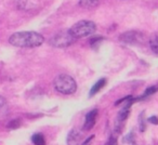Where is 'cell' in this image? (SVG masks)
Returning <instances> with one entry per match:
<instances>
[{
  "instance_id": "obj_1",
  "label": "cell",
  "mask_w": 158,
  "mask_h": 145,
  "mask_svg": "<svg viewBox=\"0 0 158 145\" xmlns=\"http://www.w3.org/2000/svg\"><path fill=\"white\" fill-rule=\"evenodd\" d=\"M44 38L36 31H19L10 36L9 42L19 48H36L44 44Z\"/></svg>"
},
{
  "instance_id": "obj_2",
  "label": "cell",
  "mask_w": 158,
  "mask_h": 145,
  "mask_svg": "<svg viewBox=\"0 0 158 145\" xmlns=\"http://www.w3.org/2000/svg\"><path fill=\"white\" fill-rule=\"evenodd\" d=\"M54 88L57 92L62 94H73L77 90V84L73 77L69 75L62 74L54 79Z\"/></svg>"
},
{
  "instance_id": "obj_3",
  "label": "cell",
  "mask_w": 158,
  "mask_h": 145,
  "mask_svg": "<svg viewBox=\"0 0 158 145\" xmlns=\"http://www.w3.org/2000/svg\"><path fill=\"white\" fill-rule=\"evenodd\" d=\"M97 29V25L92 22V21L88 20H82L77 22L70 27L69 31L75 38H84L87 36L92 35Z\"/></svg>"
},
{
  "instance_id": "obj_4",
  "label": "cell",
  "mask_w": 158,
  "mask_h": 145,
  "mask_svg": "<svg viewBox=\"0 0 158 145\" xmlns=\"http://www.w3.org/2000/svg\"><path fill=\"white\" fill-rule=\"evenodd\" d=\"M76 40V38L70 34L68 31H60L55 35H53L49 40V44L54 48H67L70 44H73Z\"/></svg>"
},
{
  "instance_id": "obj_5",
  "label": "cell",
  "mask_w": 158,
  "mask_h": 145,
  "mask_svg": "<svg viewBox=\"0 0 158 145\" xmlns=\"http://www.w3.org/2000/svg\"><path fill=\"white\" fill-rule=\"evenodd\" d=\"M119 40L123 44H139L145 41V35L139 31H130L121 34L119 36Z\"/></svg>"
},
{
  "instance_id": "obj_6",
  "label": "cell",
  "mask_w": 158,
  "mask_h": 145,
  "mask_svg": "<svg viewBox=\"0 0 158 145\" xmlns=\"http://www.w3.org/2000/svg\"><path fill=\"white\" fill-rule=\"evenodd\" d=\"M132 102H134L133 99H130L128 101V104L126 106H123L120 110H119L118 115H117V118H116V121H115V132L117 134L121 133L123 129V122L125 120H127L128 117H129V114H130V105H131Z\"/></svg>"
},
{
  "instance_id": "obj_7",
  "label": "cell",
  "mask_w": 158,
  "mask_h": 145,
  "mask_svg": "<svg viewBox=\"0 0 158 145\" xmlns=\"http://www.w3.org/2000/svg\"><path fill=\"white\" fill-rule=\"evenodd\" d=\"M82 133L81 131L77 128H74L69 131L67 135V139H66V142H67V145H81L82 143Z\"/></svg>"
},
{
  "instance_id": "obj_8",
  "label": "cell",
  "mask_w": 158,
  "mask_h": 145,
  "mask_svg": "<svg viewBox=\"0 0 158 145\" xmlns=\"http://www.w3.org/2000/svg\"><path fill=\"white\" fill-rule=\"evenodd\" d=\"M97 117H98V110H92L86 115V120L84 123V129L89 131L94 127L95 122H97Z\"/></svg>"
},
{
  "instance_id": "obj_9",
  "label": "cell",
  "mask_w": 158,
  "mask_h": 145,
  "mask_svg": "<svg viewBox=\"0 0 158 145\" xmlns=\"http://www.w3.org/2000/svg\"><path fill=\"white\" fill-rule=\"evenodd\" d=\"M105 85H106V79H105V78H102V79L98 80V81L93 85L92 88H91L90 93H89V97H93V95H95L102 88H103L104 86H105Z\"/></svg>"
},
{
  "instance_id": "obj_10",
  "label": "cell",
  "mask_w": 158,
  "mask_h": 145,
  "mask_svg": "<svg viewBox=\"0 0 158 145\" xmlns=\"http://www.w3.org/2000/svg\"><path fill=\"white\" fill-rule=\"evenodd\" d=\"M149 47L151 50L158 55V33H155L149 37Z\"/></svg>"
},
{
  "instance_id": "obj_11",
  "label": "cell",
  "mask_w": 158,
  "mask_h": 145,
  "mask_svg": "<svg viewBox=\"0 0 158 145\" xmlns=\"http://www.w3.org/2000/svg\"><path fill=\"white\" fill-rule=\"evenodd\" d=\"M100 3V0H79V5L86 9H92L98 7Z\"/></svg>"
},
{
  "instance_id": "obj_12",
  "label": "cell",
  "mask_w": 158,
  "mask_h": 145,
  "mask_svg": "<svg viewBox=\"0 0 158 145\" xmlns=\"http://www.w3.org/2000/svg\"><path fill=\"white\" fill-rule=\"evenodd\" d=\"M31 142L35 145H46V140L44 136L41 133H36L31 136Z\"/></svg>"
},
{
  "instance_id": "obj_13",
  "label": "cell",
  "mask_w": 158,
  "mask_h": 145,
  "mask_svg": "<svg viewBox=\"0 0 158 145\" xmlns=\"http://www.w3.org/2000/svg\"><path fill=\"white\" fill-rule=\"evenodd\" d=\"M134 142V132L130 131L127 135L123 138V143H132Z\"/></svg>"
},
{
  "instance_id": "obj_14",
  "label": "cell",
  "mask_w": 158,
  "mask_h": 145,
  "mask_svg": "<svg viewBox=\"0 0 158 145\" xmlns=\"http://www.w3.org/2000/svg\"><path fill=\"white\" fill-rule=\"evenodd\" d=\"M156 91H157V88H156V87H151V88H148L146 91H145V93L143 94V97H139V100H142L143 97H148V95H151V94H153V93H155Z\"/></svg>"
},
{
  "instance_id": "obj_15",
  "label": "cell",
  "mask_w": 158,
  "mask_h": 145,
  "mask_svg": "<svg viewBox=\"0 0 158 145\" xmlns=\"http://www.w3.org/2000/svg\"><path fill=\"white\" fill-rule=\"evenodd\" d=\"M146 130V125H145V119H144V113L141 114L140 116V131L144 132Z\"/></svg>"
},
{
  "instance_id": "obj_16",
  "label": "cell",
  "mask_w": 158,
  "mask_h": 145,
  "mask_svg": "<svg viewBox=\"0 0 158 145\" xmlns=\"http://www.w3.org/2000/svg\"><path fill=\"white\" fill-rule=\"evenodd\" d=\"M20 126H21V121L19 120V119H15V120H12L11 122H9L8 128H9V129H16V128H19Z\"/></svg>"
},
{
  "instance_id": "obj_17",
  "label": "cell",
  "mask_w": 158,
  "mask_h": 145,
  "mask_svg": "<svg viewBox=\"0 0 158 145\" xmlns=\"http://www.w3.org/2000/svg\"><path fill=\"white\" fill-rule=\"evenodd\" d=\"M148 121L152 123V125H158V118H157V116H152V117H149Z\"/></svg>"
},
{
  "instance_id": "obj_18",
  "label": "cell",
  "mask_w": 158,
  "mask_h": 145,
  "mask_svg": "<svg viewBox=\"0 0 158 145\" xmlns=\"http://www.w3.org/2000/svg\"><path fill=\"white\" fill-rule=\"evenodd\" d=\"M6 106H7V103H6V100L3 99V97H0V110H3V108H6Z\"/></svg>"
},
{
  "instance_id": "obj_19",
  "label": "cell",
  "mask_w": 158,
  "mask_h": 145,
  "mask_svg": "<svg viewBox=\"0 0 158 145\" xmlns=\"http://www.w3.org/2000/svg\"><path fill=\"white\" fill-rule=\"evenodd\" d=\"M103 39V37H94V38H92V39L90 40V44H94V42H98V41H101V40Z\"/></svg>"
},
{
  "instance_id": "obj_20",
  "label": "cell",
  "mask_w": 158,
  "mask_h": 145,
  "mask_svg": "<svg viewBox=\"0 0 158 145\" xmlns=\"http://www.w3.org/2000/svg\"><path fill=\"white\" fill-rule=\"evenodd\" d=\"M93 138H94V135H91L90 138H88V139H87V140L85 141L84 143H81V145H89V143H90L91 141H92V139H93Z\"/></svg>"
},
{
  "instance_id": "obj_21",
  "label": "cell",
  "mask_w": 158,
  "mask_h": 145,
  "mask_svg": "<svg viewBox=\"0 0 158 145\" xmlns=\"http://www.w3.org/2000/svg\"><path fill=\"white\" fill-rule=\"evenodd\" d=\"M105 145H107V143H106V144H105Z\"/></svg>"
}]
</instances>
